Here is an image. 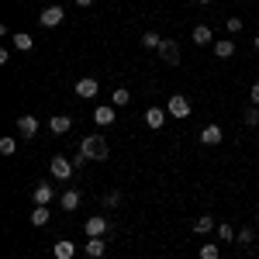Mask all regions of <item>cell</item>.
<instances>
[{"mask_svg": "<svg viewBox=\"0 0 259 259\" xmlns=\"http://www.w3.org/2000/svg\"><path fill=\"white\" fill-rule=\"evenodd\" d=\"M18 132H21V139H35V135H38V118H35V114H21Z\"/></svg>", "mask_w": 259, "mask_h": 259, "instance_id": "9", "label": "cell"}, {"mask_svg": "<svg viewBox=\"0 0 259 259\" xmlns=\"http://www.w3.org/2000/svg\"><path fill=\"white\" fill-rule=\"evenodd\" d=\"M14 149H18V142L11 139V135H7V139H0V152H4V156H14Z\"/></svg>", "mask_w": 259, "mask_h": 259, "instance_id": "29", "label": "cell"}, {"mask_svg": "<svg viewBox=\"0 0 259 259\" xmlns=\"http://www.w3.org/2000/svg\"><path fill=\"white\" fill-rule=\"evenodd\" d=\"M62 21H66V11H62L59 4H49V7H41V14H38V24H41V28H59Z\"/></svg>", "mask_w": 259, "mask_h": 259, "instance_id": "3", "label": "cell"}, {"mask_svg": "<svg viewBox=\"0 0 259 259\" xmlns=\"http://www.w3.org/2000/svg\"><path fill=\"white\" fill-rule=\"evenodd\" d=\"M83 249H87V256H90V259H104L107 242H104V239H87V245H83Z\"/></svg>", "mask_w": 259, "mask_h": 259, "instance_id": "17", "label": "cell"}, {"mask_svg": "<svg viewBox=\"0 0 259 259\" xmlns=\"http://www.w3.org/2000/svg\"><path fill=\"white\" fill-rule=\"evenodd\" d=\"M31 225H35V228L49 225V207H45V204H35V211H31Z\"/></svg>", "mask_w": 259, "mask_h": 259, "instance_id": "21", "label": "cell"}, {"mask_svg": "<svg viewBox=\"0 0 259 259\" xmlns=\"http://www.w3.org/2000/svg\"><path fill=\"white\" fill-rule=\"evenodd\" d=\"M90 4H94V0H76V7H90Z\"/></svg>", "mask_w": 259, "mask_h": 259, "instance_id": "33", "label": "cell"}, {"mask_svg": "<svg viewBox=\"0 0 259 259\" xmlns=\"http://www.w3.org/2000/svg\"><path fill=\"white\" fill-rule=\"evenodd\" d=\"M256 218H259V207H256Z\"/></svg>", "mask_w": 259, "mask_h": 259, "instance_id": "36", "label": "cell"}, {"mask_svg": "<svg viewBox=\"0 0 259 259\" xmlns=\"http://www.w3.org/2000/svg\"><path fill=\"white\" fill-rule=\"evenodd\" d=\"M166 111H169V118H190V111H194V107H190V100L183 97V94H173V97L166 100Z\"/></svg>", "mask_w": 259, "mask_h": 259, "instance_id": "4", "label": "cell"}, {"mask_svg": "<svg viewBox=\"0 0 259 259\" xmlns=\"http://www.w3.org/2000/svg\"><path fill=\"white\" fill-rule=\"evenodd\" d=\"M73 169H76V166H73V159H66V156H52V159H49L52 180H62V183H66V180L73 177Z\"/></svg>", "mask_w": 259, "mask_h": 259, "instance_id": "2", "label": "cell"}, {"mask_svg": "<svg viewBox=\"0 0 259 259\" xmlns=\"http://www.w3.org/2000/svg\"><path fill=\"white\" fill-rule=\"evenodd\" d=\"M197 4H214V0H197Z\"/></svg>", "mask_w": 259, "mask_h": 259, "instance_id": "35", "label": "cell"}, {"mask_svg": "<svg viewBox=\"0 0 259 259\" xmlns=\"http://www.w3.org/2000/svg\"><path fill=\"white\" fill-rule=\"evenodd\" d=\"M80 152H83L90 162H104L107 156H111V149H107L104 135H87V139L80 142Z\"/></svg>", "mask_w": 259, "mask_h": 259, "instance_id": "1", "label": "cell"}, {"mask_svg": "<svg viewBox=\"0 0 259 259\" xmlns=\"http://www.w3.org/2000/svg\"><path fill=\"white\" fill-rule=\"evenodd\" d=\"M162 41H166V38H159L156 31H145V35H142V45H145V49H156V52L162 49Z\"/></svg>", "mask_w": 259, "mask_h": 259, "instance_id": "24", "label": "cell"}, {"mask_svg": "<svg viewBox=\"0 0 259 259\" xmlns=\"http://www.w3.org/2000/svg\"><path fill=\"white\" fill-rule=\"evenodd\" d=\"M114 118H118V111H114V104H100L97 111H94V121H97L100 128H111V124H114Z\"/></svg>", "mask_w": 259, "mask_h": 259, "instance_id": "10", "label": "cell"}, {"mask_svg": "<svg viewBox=\"0 0 259 259\" xmlns=\"http://www.w3.org/2000/svg\"><path fill=\"white\" fill-rule=\"evenodd\" d=\"M214 56H218V59H232V56H235V41L232 38H218L214 41Z\"/></svg>", "mask_w": 259, "mask_h": 259, "instance_id": "18", "label": "cell"}, {"mask_svg": "<svg viewBox=\"0 0 259 259\" xmlns=\"http://www.w3.org/2000/svg\"><path fill=\"white\" fill-rule=\"evenodd\" d=\"M252 45H256V52H259V35H256V41H252Z\"/></svg>", "mask_w": 259, "mask_h": 259, "instance_id": "34", "label": "cell"}, {"mask_svg": "<svg viewBox=\"0 0 259 259\" xmlns=\"http://www.w3.org/2000/svg\"><path fill=\"white\" fill-rule=\"evenodd\" d=\"M249 100L259 107V83H252V87H249Z\"/></svg>", "mask_w": 259, "mask_h": 259, "instance_id": "31", "label": "cell"}, {"mask_svg": "<svg viewBox=\"0 0 259 259\" xmlns=\"http://www.w3.org/2000/svg\"><path fill=\"white\" fill-rule=\"evenodd\" d=\"M14 49H21V52H31V49H35V38H31L28 31H18V35H14Z\"/></svg>", "mask_w": 259, "mask_h": 259, "instance_id": "20", "label": "cell"}, {"mask_svg": "<svg viewBox=\"0 0 259 259\" xmlns=\"http://www.w3.org/2000/svg\"><path fill=\"white\" fill-rule=\"evenodd\" d=\"M87 162H90V159H87V156H83V152H80V156H76V159H73V166H76V169H83V166H87Z\"/></svg>", "mask_w": 259, "mask_h": 259, "instance_id": "32", "label": "cell"}, {"mask_svg": "<svg viewBox=\"0 0 259 259\" xmlns=\"http://www.w3.org/2000/svg\"><path fill=\"white\" fill-rule=\"evenodd\" d=\"M52 256L56 259H73L76 256V242H66V239L56 242V245H52Z\"/></svg>", "mask_w": 259, "mask_h": 259, "instance_id": "16", "label": "cell"}, {"mask_svg": "<svg viewBox=\"0 0 259 259\" xmlns=\"http://www.w3.org/2000/svg\"><path fill=\"white\" fill-rule=\"evenodd\" d=\"M235 242H239L242 249H249V245L256 242V228H252V225H242V228H239V235H235Z\"/></svg>", "mask_w": 259, "mask_h": 259, "instance_id": "19", "label": "cell"}, {"mask_svg": "<svg viewBox=\"0 0 259 259\" xmlns=\"http://www.w3.org/2000/svg\"><path fill=\"white\" fill-rule=\"evenodd\" d=\"M235 235H239V232H235L232 225H218V239L221 242H235Z\"/></svg>", "mask_w": 259, "mask_h": 259, "instance_id": "27", "label": "cell"}, {"mask_svg": "<svg viewBox=\"0 0 259 259\" xmlns=\"http://www.w3.org/2000/svg\"><path fill=\"white\" fill-rule=\"evenodd\" d=\"M80 200H83V194L76 190V187H69V190L59 197V207H62V211H76V207H80Z\"/></svg>", "mask_w": 259, "mask_h": 259, "instance_id": "13", "label": "cell"}, {"mask_svg": "<svg viewBox=\"0 0 259 259\" xmlns=\"http://www.w3.org/2000/svg\"><path fill=\"white\" fill-rule=\"evenodd\" d=\"M242 121H245L249 128H256V124H259V107H256V104H252V107H245V118H242Z\"/></svg>", "mask_w": 259, "mask_h": 259, "instance_id": "28", "label": "cell"}, {"mask_svg": "<svg viewBox=\"0 0 259 259\" xmlns=\"http://www.w3.org/2000/svg\"><path fill=\"white\" fill-rule=\"evenodd\" d=\"M200 259H221V249L214 242H204V245H200Z\"/></svg>", "mask_w": 259, "mask_h": 259, "instance_id": "25", "label": "cell"}, {"mask_svg": "<svg viewBox=\"0 0 259 259\" xmlns=\"http://www.w3.org/2000/svg\"><path fill=\"white\" fill-rule=\"evenodd\" d=\"M197 139H200V145H221V139H225V132H221V124H204Z\"/></svg>", "mask_w": 259, "mask_h": 259, "instance_id": "8", "label": "cell"}, {"mask_svg": "<svg viewBox=\"0 0 259 259\" xmlns=\"http://www.w3.org/2000/svg\"><path fill=\"white\" fill-rule=\"evenodd\" d=\"M211 228H214V218H211V214H200V218L194 221V232H197V235H207Z\"/></svg>", "mask_w": 259, "mask_h": 259, "instance_id": "22", "label": "cell"}, {"mask_svg": "<svg viewBox=\"0 0 259 259\" xmlns=\"http://www.w3.org/2000/svg\"><path fill=\"white\" fill-rule=\"evenodd\" d=\"M225 31H228V35H239L242 31V18H228L225 21Z\"/></svg>", "mask_w": 259, "mask_h": 259, "instance_id": "30", "label": "cell"}, {"mask_svg": "<svg viewBox=\"0 0 259 259\" xmlns=\"http://www.w3.org/2000/svg\"><path fill=\"white\" fill-rule=\"evenodd\" d=\"M166 118H169V111H166V107H149V111H145V124H149L152 132H162Z\"/></svg>", "mask_w": 259, "mask_h": 259, "instance_id": "7", "label": "cell"}, {"mask_svg": "<svg viewBox=\"0 0 259 259\" xmlns=\"http://www.w3.org/2000/svg\"><path fill=\"white\" fill-rule=\"evenodd\" d=\"M69 128H73V118H69V114H56V118H49V132H52V135H66Z\"/></svg>", "mask_w": 259, "mask_h": 259, "instance_id": "15", "label": "cell"}, {"mask_svg": "<svg viewBox=\"0 0 259 259\" xmlns=\"http://www.w3.org/2000/svg\"><path fill=\"white\" fill-rule=\"evenodd\" d=\"M31 197H35V204H52V197H56V187H49V183H35V190H31Z\"/></svg>", "mask_w": 259, "mask_h": 259, "instance_id": "12", "label": "cell"}, {"mask_svg": "<svg viewBox=\"0 0 259 259\" xmlns=\"http://www.w3.org/2000/svg\"><path fill=\"white\" fill-rule=\"evenodd\" d=\"M111 104H114V107H128V104H132V94H128L124 87H118V90L111 94Z\"/></svg>", "mask_w": 259, "mask_h": 259, "instance_id": "23", "label": "cell"}, {"mask_svg": "<svg viewBox=\"0 0 259 259\" xmlns=\"http://www.w3.org/2000/svg\"><path fill=\"white\" fill-rule=\"evenodd\" d=\"M97 90H100L97 76H80V80H76V97L90 100V97H97Z\"/></svg>", "mask_w": 259, "mask_h": 259, "instance_id": "6", "label": "cell"}, {"mask_svg": "<svg viewBox=\"0 0 259 259\" xmlns=\"http://www.w3.org/2000/svg\"><path fill=\"white\" fill-rule=\"evenodd\" d=\"M190 38H194V45H214V31H211V28H207V24H197V28H194V31H190Z\"/></svg>", "mask_w": 259, "mask_h": 259, "instance_id": "14", "label": "cell"}, {"mask_svg": "<svg viewBox=\"0 0 259 259\" xmlns=\"http://www.w3.org/2000/svg\"><path fill=\"white\" fill-rule=\"evenodd\" d=\"M159 59L166 62V66H177V62H180V45L166 38V41H162V49H159Z\"/></svg>", "mask_w": 259, "mask_h": 259, "instance_id": "11", "label": "cell"}, {"mask_svg": "<svg viewBox=\"0 0 259 259\" xmlns=\"http://www.w3.org/2000/svg\"><path fill=\"white\" fill-rule=\"evenodd\" d=\"M83 232H87V239H104V235L111 232V221L104 218V214H94V218H87Z\"/></svg>", "mask_w": 259, "mask_h": 259, "instance_id": "5", "label": "cell"}, {"mask_svg": "<svg viewBox=\"0 0 259 259\" xmlns=\"http://www.w3.org/2000/svg\"><path fill=\"white\" fill-rule=\"evenodd\" d=\"M104 207H107V211L121 207V194H118V190H107V194H104Z\"/></svg>", "mask_w": 259, "mask_h": 259, "instance_id": "26", "label": "cell"}]
</instances>
